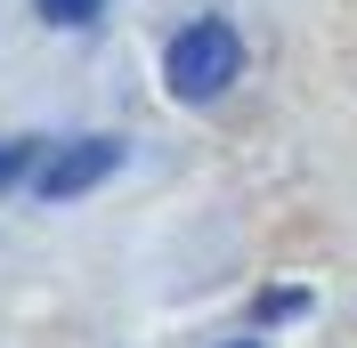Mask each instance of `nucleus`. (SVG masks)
I'll list each match as a JSON object with an SVG mask.
<instances>
[{"instance_id": "f257e3e1", "label": "nucleus", "mask_w": 357, "mask_h": 348, "mask_svg": "<svg viewBox=\"0 0 357 348\" xmlns=\"http://www.w3.org/2000/svg\"><path fill=\"white\" fill-rule=\"evenodd\" d=\"M236 73H244V41H236V24H227V17H195V24L171 41V57H162V81H171L178 106H211Z\"/></svg>"}, {"instance_id": "f03ea898", "label": "nucleus", "mask_w": 357, "mask_h": 348, "mask_svg": "<svg viewBox=\"0 0 357 348\" xmlns=\"http://www.w3.org/2000/svg\"><path fill=\"white\" fill-rule=\"evenodd\" d=\"M114 162H122L114 138H73V146H57V154L33 162V195L41 203H73V195H89L98 178H114Z\"/></svg>"}, {"instance_id": "7ed1b4c3", "label": "nucleus", "mask_w": 357, "mask_h": 348, "mask_svg": "<svg viewBox=\"0 0 357 348\" xmlns=\"http://www.w3.org/2000/svg\"><path fill=\"white\" fill-rule=\"evenodd\" d=\"M33 162H41V146H33V138H8V146H0V187H17Z\"/></svg>"}, {"instance_id": "20e7f679", "label": "nucleus", "mask_w": 357, "mask_h": 348, "mask_svg": "<svg viewBox=\"0 0 357 348\" xmlns=\"http://www.w3.org/2000/svg\"><path fill=\"white\" fill-rule=\"evenodd\" d=\"M33 8H41L49 24H89L98 8H106V0H33Z\"/></svg>"}, {"instance_id": "39448f33", "label": "nucleus", "mask_w": 357, "mask_h": 348, "mask_svg": "<svg viewBox=\"0 0 357 348\" xmlns=\"http://www.w3.org/2000/svg\"><path fill=\"white\" fill-rule=\"evenodd\" d=\"M301 308H309V292H268V300H260V316L276 324V316H301Z\"/></svg>"}, {"instance_id": "423d86ee", "label": "nucleus", "mask_w": 357, "mask_h": 348, "mask_svg": "<svg viewBox=\"0 0 357 348\" xmlns=\"http://www.w3.org/2000/svg\"><path fill=\"white\" fill-rule=\"evenodd\" d=\"M220 348H260V340H220Z\"/></svg>"}]
</instances>
